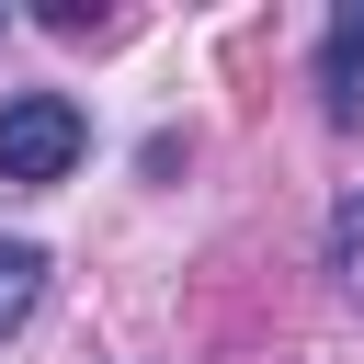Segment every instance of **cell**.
I'll return each mask as SVG.
<instances>
[{
  "instance_id": "obj_1",
  "label": "cell",
  "mask_w": 364,
  "mask_h": 364,
  "mask_svg": "<svg viewBox=\"0 0 364 364\" xmlns=\"http://www.w3.org/2000/svg\"><path fill=\"white\" fill-rule=\"evenodd\" d=\"M80 148H91V114H80L68 91H11V102H0V182L46 193V182L80 171Z\"/></svg>"
},
{
  "instance_id": "obj_2",
  "label": "cell",
  "mask_w": 364,
  "mask_h": 364,
  "mask_svg": "<svg viewBox=\"0 0 364 364\" xmlns=\"http://www.w3.org/2000/svg\"><path fill=\"white\" fill-rule=\"evenodd\" d=\"M318 114L330 125H364V0H341L330 34H318Z\"/></svg>"
},
{
  "instance_id": "obj_3",
  "label": "cell",
  "mask_w": 364,
  "mask_h": 364,
  "mask_svg": "<svg viewBox=\"0 0 364 364\" xmlns=\"http://www.w3.org/2000/svg\"><path fill=\"white\" fill-rule=\"evenodd\" d=\"M34 296H46V250L34 239H0V341L34 318Z\"/></svg>"
},
{
  "instance_id": "obj_4",
  "label": "cell",
  "mask_w": 364,
  "mask_h": 364,
  "mask_svg": "<svg viewBox=\"0 0 364 364\" xmlns=\"http://www.w3.org/2000/svg\"><path fill=\"white\" fill-rule=\"evenodd\" d=\"M353 239H364V205H353Z\"/></svg>"
}]
</instances>
